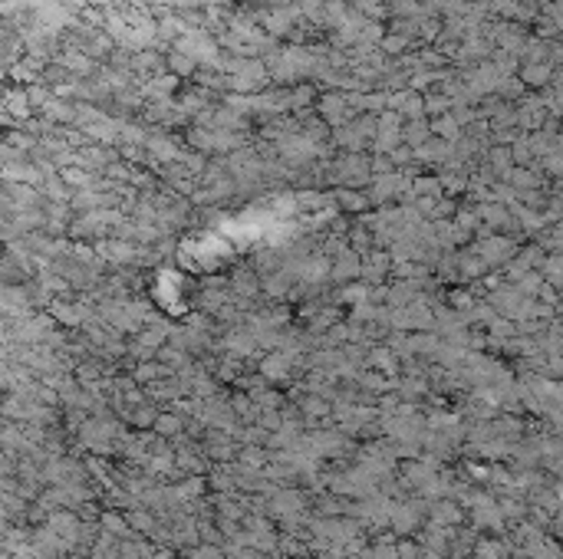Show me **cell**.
Here are the masks:
<instances>
[{"instance_id": "1", "label": "cell", "mask_w": 563, "mask_h": 559, "mask_svg": "<svg viewBox=\"0 0 563 559\" xmlns=\"http://www.w3.org/2000/svg\"><path fill=\"white\" fill-rule=\"evenodd\" d=\"M4 109H7L10 118H30L33 106H30V96H27V86H14L10 92H4Z\"/></svg>"}, {"instance_id": "2", "label": "cell", "mask_w": 563, "mask_h": 559, "mask_svg": "<svg viewBox=\"0 0 563 559\" xmlns=\"http://www.w3.org/2000/svg\"><path fill=\"white\" fill-rule=\"evenodd\" d=\"M550 80V63H527L524 66V82L530 86H544Z\"/></svg>"}]
</instances>
